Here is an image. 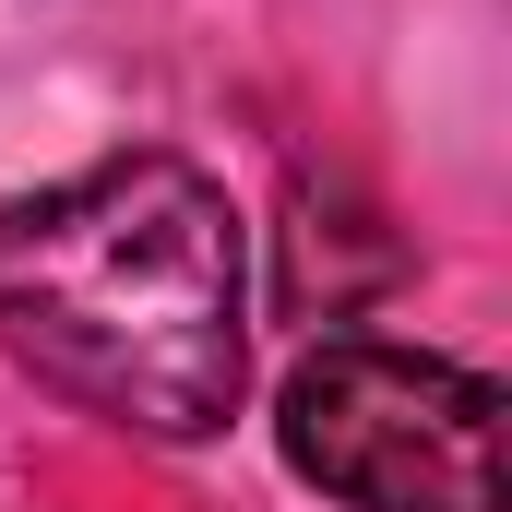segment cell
I'll use <instances>...</instances> for the list:
<instances>
[{
  "label": "cell",
  "mask_w": 512,
  "mask_h": 512,
  "mask_svg": "<svg viewBox=\"0 0 512 512\" xmlns=\"http://www.w3.org/2000/svg\"><path fill=\"white\" fill-rule=\"evenodd\" d=\"M0 358L131 441H215L251 393V239L227 191L143 143L0 203Z\"/></svg>",
  "instance_id": "1"
},
{
  "label": "cell",
  "mask_w": 512,
  "mask_h": 512,
  "mask_svg": "<svg viewBox=\"0 0 512 512\" xmlns=\"http://www.w3.org/2000/svg\"><path fill=\"white\" fill-rule=\"evenodd\" d=\"M274 441L346 512H501V382L393 334H322L274 393Z\"/></svg>",
  "instance_id": "2"
}]
</instances>
